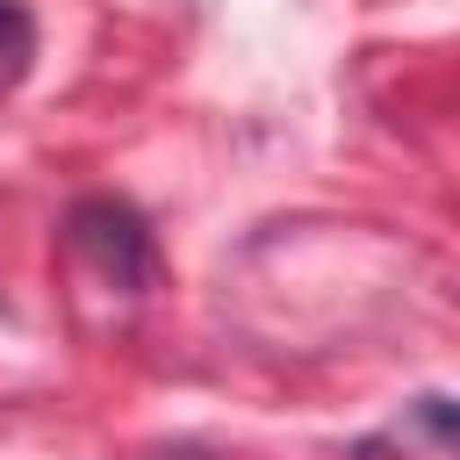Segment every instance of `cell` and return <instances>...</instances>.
Listing matches in <instances>:
<instances>
[{"instance_id":"cell-1","label":"cell","mask_w":460,"mask_h":460,"mask_svg":"<svg viewBox=\"0 0 460 460\" xmlns=\"http://www.w3.org/2000/svg\"><path fill=\"white\" fill-rule=\"evenodd\" d=\"M72 244H79L115 288H144V280H151V237H144L137 208H122V201H79V208H72Z\"/></svg>"},{"instance_id":"cell-2","label":"cell","mask_w":460,"mask_h":460,"mask_svg":"<svg viewBox=\"0 0 460 460\" xmlns=\"http://www.w3.org/2000/svg\"><path fill=\"white\" fill-rule=\"evenodd\" d=\"M29 50V14L14 0H0V58H22Z\"/></svg>"}]
</instances>
